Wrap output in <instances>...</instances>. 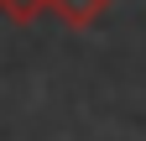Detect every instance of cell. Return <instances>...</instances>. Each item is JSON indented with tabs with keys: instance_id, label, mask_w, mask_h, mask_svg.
I'll return each instance as SVG.
<instances>
[{
	"instance_id": "1",
	"label": "cell",
	"mask_w": 146,
	"mask_h": 141,
	"mask_svg": "<svg viewBox=\"0 0 146 141\" xmlns=\"http://www.w3.org/2000/svg\"><path fill=\"white\" fill-rule=\"evenodd\" d=\"M110 5H115V0H52V16H58L63 26H73V31H89Z\"/></svg>"
},
{
	"instance_id": "2",
	"label": "cell",
	"mask_w": 146,
	"mask_h": 141,
	"mask_svg": "<svg viewBox=\"0 0 146 141\" xmlns=\"http://www.w3.org/2000/svg\"><path fill=\"white\" fill-rule=\"evenodd\" d=\"M52 11V0H0V16L16 26H31V21H42V16Z\"/></svg>"
}]
</instances>
